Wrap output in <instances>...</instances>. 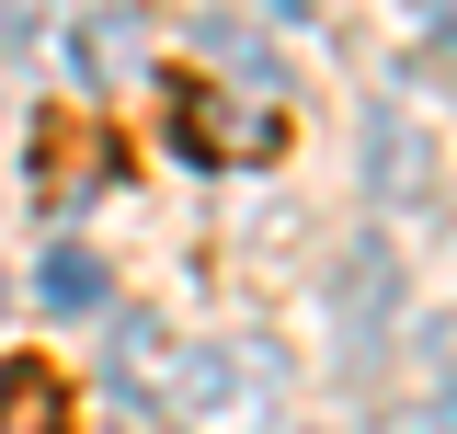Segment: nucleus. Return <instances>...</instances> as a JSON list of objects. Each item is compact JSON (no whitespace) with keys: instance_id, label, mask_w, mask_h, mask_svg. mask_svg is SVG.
Returning a JSON list of instances; mask_svg holds the SVG:
<instances>
[{"instance_id":"obj_1","label":"nucleus","mask_w":457,"mask_h":434,"mask_svg":"<svg viewBox=\"0 0 457 434\" xmlns=\"http://www.w3.org/2000/svg\"><path fill=\"white\" fill-rule=\"evenodd\" d=\"M35 297H46V321H104V297H114V274L80 252V240H57L46 263H35Z\"/></svg>"},{"instance_id":"obj_2","label":"nucleus","mask_w":457,"mask_h":434,"mask_svg":"<svg viewBox=\"0 0 457 434\" xmlns=\"http://www.w3.org/2000/svg\"><path fill=\"white\" fill-rule=\"evenodd\" d=\"M0 434H69V388H57L35 355L0 366Z\"/></svg>"},{"instance_id":"obj_3","label":"nucleus","mask_w":457,"mask_h":434,"mask_svg":"<svg viewBox=\"0 0 457 434\" xmlns=\"http://www.w3.org/2000/svg\"><path fill=\"white\" fill-rule=\"evenodd\" d=\"M137 35H149L137 12H92V23H80V69H92V80H126V69H137Z\"/></svg>"},{"instance_id":"obj_4","label":"nucleus","mask_w":457,"mask_h":434,"mask_svg":"<svg viewBox=\"0 0 457 434\" xmlns=\"http://www.w3.org/2000/svg\"><path fill=\"white\" fill-rule=\"evenodd\" d=\"M263 12H286V23H309V12H320V0H263Z\"/></svg>"},{"instance_id":"obj_5","label":"nucleus","mask_w":457,"mask_h":434,"mask_svg":"<svg viewBox=\"0 0 457 434\" xmlns=\"http://www.w3.org/2000/svg\"><path fill=\"white\" fill-rule=\"evenodd\" d=\"M12 46H23V35H12V0H0V57H12Z\"/></svg>"}]
</instances>
